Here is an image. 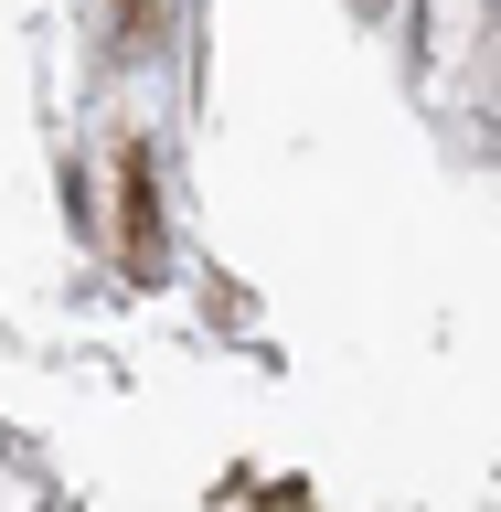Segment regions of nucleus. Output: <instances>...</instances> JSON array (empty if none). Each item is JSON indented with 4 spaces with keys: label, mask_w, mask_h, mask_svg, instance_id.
I'll return each instance as SVG.
<instances>
[{
    "label": "nucleus",
    "mask_w": 501,
    "mask_h": 512,
    "mask_svg": "<svg viewBox=\"0 0 501 512\" xmlns=\"http://www.w3.org/2000/svg\"><path fill=\"white\" fill-rule=\"evenodd\" d=\"M128 278H160V203H150V150L128 160Z\"/></svg>",
    "instance_id": "1"
},
{
    "label": "nucleus",
    "mask_w": 501,
    "mask_h": 512,
    "mask_svg": "<svg viewBox=\"0 0 501 512\" xmlns=\"http://www.w3.org/2000/svg\"><path fill=\"white\" fill-rule=\"evenodd\" d=\"M160 32V0H118V43H150Z\"/></svg>",
    "instance_id": "2"
}]
</instances>
